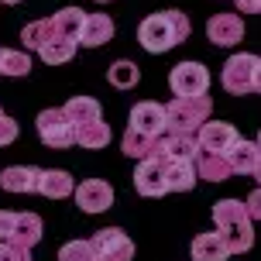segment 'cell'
Returning a JSON list of instances; mask_svg holds the SVG:
<instances>
[{"instance_id": "cell-1", "label": "cell", "mask_w": 261, "mask_h": 261, "mask_svg": "<svg viewBox=\"0 0 261 261\" xmlns=\"http://www.w3.org/2000/svg\"><path fill=\"white\" fill-rule=\"evenodd\" d=\"M189 31H193V24H189V17L182 11H158V14L141 21L138 41H141L144 52L162 55V52H169V48H175V45H182L189 38Z\"/></svg>"}, {"instance_id": "cell-2", "label": "cell", "mask_w": 261, "mask_h": 261, "mask_svg": "<svg viewBox=\"0 0 261 261\" xmlns=\"http://www.w3.org/2000/svg\"><path fill=\"white\" fill-rule=\"evenodd\" d=\"M213 114V100L203 96H175L165 107V134H196Z\"/></svg>"}, {"instance_id": "cell-3", "label": "cell", "mask_w": 261, "mask_h": 261, "mask_svg": "<svg viewBox=\"0 0 261 261\" xmlns=\"http://www.w3.org/2000/svg\"><path fill=\"white\" fill-rule=\"evenodd\" d=\"M38 138L48 144V148H55V151L76 144V127H72V120L65 117L62 107H48V110L38 114Z\"/></svg>"}, {"instance_id": "cell-4", "label": "cell", "mask_w": 261, "mask_h": 261, "mask_svg": "<svg viewBox=\"0 0 261 261\" xmlns=\"http://www.w3.org/2000/svg\"><path fill=\"white\" fill-rule=\"evenodd\" d=\"M254 65H258V55H251V52L230 55L220 72V86L227 93H234V96H248L254 90Z\"/></svg>"}, {"instance_id": "cell-5", "label": "cell", "mask_w": 261, "mask_h": 261, "mask_svg": "<svg viewBox=\"0 0 261 261\" xmlns=\"http://www.w3.org/2000/svg\"><path fill=\"white\" fill-rule=\"evenodd\" d=\"M175 96H203L210 90V69L203 62H179L169 76Z\"/></svg>"}, {"instance_id": "cell-6", "label": "cell", "mask_w": 261, "mask_h": 261, "mask_svg": "<svg viewBox=\"0 0 261 261\" xmlns=\"http://www.w3.org/2000/svg\"><path fill=\"white\" fill-rule=\"evenodd\" d=\"M234 141H237V130H234V124H227V120H206L203 127L196 130L199 151H210V155H227Z\"/></svg>"}, {"instance_id": "cell-7", "label": "cell", "mask_w": 261, "mask_h": 261, "mask_svg": "<svg viewBox=\"0 0 261 261\" xmlns=\"http://www.w3.org/2000/svg\"><path fill=\"white\" fill-rule=\"evenodd\" d=\"M93 251L107 261H130L134 258V244H130V237L120 230V227H107L100 234H93Z\"/></svg>"}, {"instance_id": "cell-8", "label": "cell", "mask_w": 261, "mask_h": 261, "mask_svg": "<svg viewBox=\"0 0 261 261\" xmlns=\"http://www.w3.org/2000/svg\"><path fill=\"white\" fill-rule=\"evenodd\" d=\"M76 206L83 213H103L114 203V186L103 179H83V186H76Z\"/></svg>"}, {"instance_id": "cell-9", "label": "cell", "mask_w": 261, "mask_h": 261, "mask_svg": "<svg viewBox=\"0 0 261 261\" xmlns=\"http://www.w3.org/2000/svg\"><path fill=\"white\" fill-rule=\"evenodd\" d=\"M134 189L141 196H165L169 186H165V158H144L134 169Z\"/></svg>"}, {"instance_id": "cell-10", "label": "cell", "mask_w": 261, "mask_h": 261, "mask_svg": "<svg viewBox=\"0 0 261 261\" xmlns=\"http://www.w3.org/2000/svg\"><path fill=\"white\" fill-rule=\"evenodd\" d=\"M206 38L217 45V48H230L244 38V21L241 14H213L206 21Z\"/></svg>"}, {"instance_id": "cell-11", "label": "cell", "mask_w": 261, "mask_h": 261, "mask_svg": "<svg viewBox=\"0 0 261 261\" xmlns=\"http://www.w3.org/2000/svg\"><path fill=\"white\" fill-rule=\"evenodd\" d=\"M130 130H138L144 138H162L165 134V107L138 103L130 110Z\"/></svg>"}, {"instance_id": "cell-12", "label": "cell", "mask_w": 261, "mask_h": 261, "mask_svg": "<svg viewBox=\"0 0 261 261\" xmlns=\"http://www.w3.org/2000/svg\"><path fill=\"white\" fill-rule=\"evenodd\" d=\"M199 155L196 134H162L158 138V158L165 162H193Z\"/></svg>"}, {"instance_id": "cell-13", "label": "cell", "mask_w": 261, "mask_h": 261, "mask_svg": "<svg viewBox=\"0 0 261 261\" xmlns=\"http://www.w3.org/2000/svg\"><path fill=\"white\" fill-rule=\"evenodd\" d=\"M38 179H41V169H35V165H7L0 172V189H7V193H38Z\"/></svg>"}, {"instance_id": "cell-14", "label": "cell", "mask_w": 261, "mask_h": 261, "mask_svg": "<svg viewBox=\"0 0 261 261\" xmlns=\"http://www.w3.org/2000/svg\"><path fill=\"white\" fill-rule=\"evenodd\" d=\"M38 241H41V217L38 213H14V227H11L7 244L31 251Z\"/></svg>"}, {"instance_id": "cell-15", "label": "cell", "mask_w": 261, "mask_h": 261, "mask_svg": "<svg viewBox=\"0 0 261 261\" xmlns=\"http://www.w3.org/2000/svg\"><path fill=\"white\" fill-rule=\"evenodd\" d=\"M114 38V21L107 14H86L83 17V28H79V45L86 48H100Z\"/></svg>"}, {"instance_id": "cell-16", "label": "cell", "mask_w": 261, "mask_h": 261, "mask_svg": "<svg viewBox=\"0 0 261 261\" xmlns=\"http://www.w3.org/2000/svg\"><path fill=\"white\" fill-rule=\"evenodd\" d=\"M227 162H230V172L234 175H254L261 162V148L254 141H244V138H237L230 144V151H227Z\"/></svg>"}, {"instance_id": "cell-17", "label": "cell", "mask_w": 261, "mask_h": 261, "mask_svg": "<svg viewBox=\"0 0 261 261\" xmlns=\"http://www.w3.org/2000/svg\"><path fill=\"white\" fill-rule=\"evenodd\" d=\"M41 59L48 65H62V62H69L72 55H76V41L72 38H62V35H55L52 31V24L45 21V41H41Z\"/></svg>"}, {"instance_id": "cell-18", "label": "cell", "mask_w": 261, "mask_h": 261, "mask_svg": "<svg viewBox=\"0 0 261 261\" xmlns=\"http://www.w3.org/2000/svg\"><path fill=\"white\" fill-rule=\"evenodd\" d=\"M220 241L227 244V251L230 254H244V251H251V244H254V230H251V217L248 220H234V223H220Z\"/></svg>"}, {"instance_id": "cell-19", "label": "cell", "mask_w": 261, "mask_h": 261, "mask_svg": "<svg viewBox=\"0 0 261 261\" xmlns=\"http://www.w3.org/2000/svg\"><path fill=\"white\" fill-rule=\"evenodd\" d=\"M196 165V179H206V182H227L234 172H230V162L227 155H210V151H199L193 158Z\"/></svg>"}, {"instance_id": "cell-20", "label": "cell", "mask_w": 261, "mask_h": 261, "mask_svg": "<svg viewBox=\"0 0 261 261\" xmlns=\"http://www.w3.org/2000/svg\"><path fill=\"white\" fill-rule=\"evenodd\" d=\"M38 193L48 196V199H65V196L76 193V182H72V175L65 169H41Z\"/></svg>"}, {"instance_id": "cell-21", "label": "cell", "mask_w": 261, "mask_h": 261, "mask_svg": "<svg viewBox=\"0 0 261 261\" xmlns=\"http://www.w3.org/2000/svg\"><path fill=\"white\" fill-rule=\"evenodd\" d=\"M65 117L72 120V127H83V124H93V120H103L100 117V103L93 96H69V103L62 107Z\"/></svg>"}, {"instance_id": "cell-22", "label": "cell", "mask_w": 261, "mask_h": 261, "mask_svg": "<svg viewBox=\"0 0 261 261\" xmlns=\"http://www.w3.org/2000/svg\"><path fill=\"white\" fill-rule=\"evenodd\" d=\"M165 186H169V193H189L196 186V165L193 162H165Z\"/></svg>"}, {"instance_id": "cell-23", "label": "cell", "mask_w": 261, "mask_h": 261, "mask_svg": "<svg viewBox=\"0 0 261 261\" xmlns=\"http://www.w3.org/2000/svg\"><path fill=\"white\" fill-rule=\"evenodd\" d=\"M230 251L220 241V234H199L193 237V261H227Z\"/></svg>"}, {"instance_id": "cell-24", "label": "cell", "mask_w": 261, "mask_h": 261, "mask_svg": "<svg viewBox=\"0 0 261 261\" xmlns=\"http://www.w3.org/2000/svg\"><path fill=\"white\" fill-rule=\"evenodd\" d=\"M83 17L86 14L79 11V7H62V11L55 14V17H48V24H52L55 35H62V38H72L79 45V28H83Z\"/></svg>"}, {"instance_id": "cell-25", "label": "cell", "mask_w": 261, "mask_h": 261, "mask_svg": "<svg viewBox=\"0 0 261 261\" xmlns=\"http://www.w3.org/2000/svg\"><path fill=\"white\" fill-rule=\"evenodd\" d=\"M120 148H124V155L127 158H138V162H144V158H155L158 155V138H144V134H138V130H130L120 138Z\"/></svg>"}, {"instance_id": "cell-26", "label": "cell", "mask_w": 261, "mask_h": 261, "mask_svg": "<svg viewBox=\"0 0 261 261\" xmlns=\"http://www.w3.org/2000/svg\"><path fill=\"white\" fill-rule=\"evenodd\" d=\"M107 79H110V86H117V90H130V86H138L141 69L130 62V59H117V62L107 69Z\"/></svg>"}, {"instance_id": "cell-27", "label": "cell", "mask_w": 261, "mask_h": 261, "mask_svg": "<svg viewBox=\"0 0 261 261\" xmlns=\"http://www.w3.org/2000/svg\"><path fill=\"white\" fill-rule=\"evenodd\" d=\"M76 144H83V148H107L110 144V124L93 120V124L76 127Z\"/></svg>"}, {"instance_id": "cell-28", "label": "cell", "mask_w": 261, "mask_h": 261, "mask_svg": "<svg viewBox=\"0 0 261 261\" xmlns=\"http://www.w3.org/2000/svg\"><path fill=\"white\" fill-rule=\"evenodd\" d=\"M31 72V55L21 48H0V76H28Z\"/></svg>"}, {"instance_id": "cell-29", "label": "cell", "mask_w": 261, "mask_h": 261, "mask_svg": "<svg viewBox=\"0 0 261 261\" xmlns=\"http://www.w3.org/2000/svg\"><path fill=\"white\" fill-rule=\"evenodd\" d=\"M213 220H217V227L234 220H248V206L241 199H220V203H213Z\"/></svg>"}, {"instance_id": "cell-30", "label": "cell", "mask_w": 261, "mask_h": 261, "mask_svg": "<svg viewBox=\"0 0 261 261\" xmlns=\"http://www.w3.org/2000/svg\"><path fill=\"white\" fill-rule=\"evenodd\" d=\"M96 251H93L90 241H69V244H62V251H59V261H90Z\"/></svg>"}, {"instance_id": "cell-31", "label": "cell", "mask_w": 261, "mask_h": 261, "mask_svg": "<svg viewBox=\"0 0 261 261\" xmlns=\"http://www.w3.org/2000/svg\"><path fill=\"white\" fill-rule=\"evenodd\" d=\"M21 41H24V48H41V41H45V21H31V24H24Z\"/></svg>"}, {"instance_id": "cell-32", "label": "cell", "mask_w": 261, "mask_h": 261, "mask_svg": "<svg viewBox=\"0 0 261 261\" xmlns=\"http://www.w3.org/2000/svg\"><path fill=\"white\" fill-rule=\"evenodd\" d=\"M11 141H17V120L7 117V114H0V148L11 144Z\"/></svg>"}, {"instance_id": "cell-33", "label": "cell", "mask_w": 261, "mask_h": 261, "mask_svg": "<svg viewBox=\"0 0 261 261\" xmlns=\"http://www.w3.org/2000/svg\"><path fill=\"white\" fill-rule=\"evenodd\" d=\"M0 261H31V254L24 248H14L7 241H0Z\"/></svg>"}, {"instance_id": "cell-34", "label": "cell", "mask_w": 261, "mask_h": 261, "mask_svg": "<svg viewBox=\"0 0 261 261\" xmlns=\"http://www.w3.org/2000/svg\"><path fill=\"white\" fill-rule=\"evenodd\" d=\"M244 206H248V217H251V220H261V186L248 196V203H244Z\"/></svg>"}, {"instance_id": "cell-35", "label": "cell", "mask_w": 261, "mask_h": 261, "mask_svg": "<svg viewBox=\"0 0 261 261\" xmlns=\"http://www.w3.org/2000/svg\"><path fill=\"white\" fill-rule=\"evenodd\" d=\"M11 227H14V213L11 210H0V241L11 237Z\"/></svg>"}, {"instance_id": "cell-36", "label": "cell", "mask_w": 261, "mask_h": 261, "mask_svg": "<svg viewBox=\"0 0 261 261\" xmlns=\"http://www.w3.org/2000/svg\"><path fill=\"white\" fill-rule=\"evenodd\" d=\"M237 14H261V0H234Z\"/></svg>"}, {"instance_id": "cell-37", "label": "cell", "mask_w": 261, "mask_h": 261, "mask_svg": "<svg viewBox=\"0 0 261 261\" xmlns=\"http://www.w3.org/2000/svg\"><path fill=\"white\" fill-rule=\"evenodd\" d=\"M254 90L261 93V59H258V65H254Z\"/></svg>"}, {"instance_id": "cell-38", "label": "cell", "mask_w": 261, "mask_h": 261, "mask_svg": "<svg viewBox=\"0 0 261 261\" xmlns=\"http://www.w3.org/2000/svg\"><path fill=\"white\" fill-rule=\"evenodd\" d=\"M254 179H258V182H261V162H258V169H254Z\"/></svg>"}, {"instance_id": "cell-39", "label": "cell", "mask_w": 261, "mask_h": 261, "mask_svg": "<svg viewBox=\"0 0 261 261\" xmlns=\"http://www.w3.org/2000/svg\"><path fill=\"white\" fill-rule=\"evenodd\" d=\"M0 4H7V7H14V4H21V0H0Z\"/></svg>"}, {"instance_id": "cell-40", "label": "cell", "mask_w": 261, "mask_h": 261, "mask_svg": "<svg viewBox=\"0 0 261 261\" xmlns=\"http://www.w3.org/2000/svg\"><path fill=\"white\" fill-rule=\"evenodd\" d=\"M90 261H107V258H100V254H93V258H90Z\"/></svg>"}, {"instance_id": "cell-41", "label": "cell", "mask_w": 261, "mask_h": 261, "mask_svg": "<svg viewBox=\"0 0 261 261\" xmlns=\"http://www.w3.org/2000/svg\"><path fill=\"white\" fill-rule=\"evenodd\" d=\"M258 148H261V134H258Z\"/></svg>"}, {"instance_id": "cell-42", "label": "cell", "mask_w": 261, "mask_h": 261, "mask_svg": "<svg viewBox=\"0 0 261 261\" xmlns=\"http://www.w3.org/2000/svg\"><path fill=\"white\" fill-rule=\"evenodd\" d=\"M96 4H107V0H96Z\"/></svg>"}, {"instance_id": "cell-43", "label": "cell", "mask_w": 261, "mask_h": 261, "mask_svg": "<svg viewBox=\"0 0 261 261\" xmlns=\"http://www.w3.org/2000/svg\"><path fill=\"white\" fill-rule=\"evenodd\" d=\"M0 114H4V110H0Z\"/></svg>"}]
</instances>
